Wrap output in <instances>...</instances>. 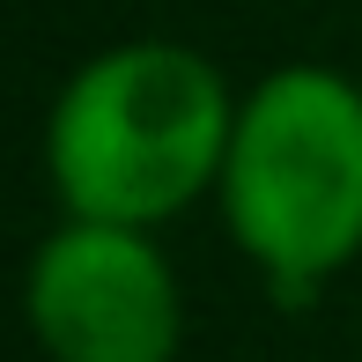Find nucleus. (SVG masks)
<instances>
[{
    "label": "nucleus",
    "instance_id": "nucleus-1",
    "mask_svg": "<svg viewBox=\"0 0 362 362\" xmlns=\"http://www.w3.org/2000/svg\"><path fill=\"white\" fill-rule=\"evenodd\" d=\"M237 89L200 45L126 37L89 52L45 111V177L67 215L163 229L222 185Z\"/></svg>",
    "mask_w": 362,
    "mask_h": 362
},
{
    "label": "nucleus",
    "instance_id": "nucleus-2",
    "mask_svg": "<svg viewBox=\"0 0 362 362\" xmlns=\"http://www.w3.org/2000/svg\"><path fill=\"white\" fill-rule=\"evenodd\" d=\"M215 207L281 303H310L362 252V81L288 59L237 96Z\"/></svg>",
    "mask_w": 362,
    "mask_h": 362
},
{
    "label": "nucleus",
    "instance_id": "nucleus-3",
    "mask_svg": "<svg viewBox=\"0 0 362 362\" xmlns=\"http://www.w3.org/2000/svg\"><path fill=\"white\" fill-rule=\"evenodd\" d=\"M23 318L45 362H177L185 288L156 229L67 215L30 252Z\"/></svg>",
    "mask_w": 362,
    "mask_h": 362
}]
</instances>
